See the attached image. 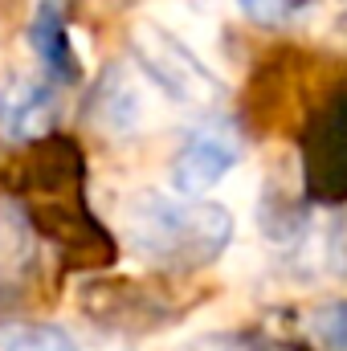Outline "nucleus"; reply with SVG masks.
I'll list each match as a JSON object with an SVG mask.
<instances>
[{"label":"nucleus","mask_w":347,"mask_h":351,"mask_svg":"<svg viewBox=\"0 0 347 351\" xmlns=\"http://www.w3.org/2000/svg\"><path fill=\"white\" fill-rule=\"evenodd\" d=\"M233 237L229 204H213L200 196H164L139 188L123 204V241L131 254L160 269H184L221 258Z\"/></svg>","instance_id":"obj_1"},{"label":"nucleus","mask_w":347,"mask_h":351,"mask_svg":"<svg viewBox=\"0 0 347 351\" xmlns=\"http://www.w3.org/2000/svg\"><path fill=\"white\" fill-rule=\"evenodd\" d=\"M131 58H135L139 74L164 98H172V102L188 106V110H208V106H217L225 98V86L213 74V66L192 45L172 37L160 21H139L135 25Z\"/></svg>","instance_id":"obj_2"},{"label":"nucleus","mask_w":347,"mask_h":351,"mask_svg":"<svg viewBox=\"0 0 347 351\" xmlns=\"http://www.w3.org/2000/svg\"><path fill=\"white\" fill-rule=\"evenodd\" d=\"M160 90L152 86L139 66H110L94 90V123L110 135H139L160 123Z\"/></svg>","instance_id":"obj_3"},{"label":"nucleus","mask_w":347,"mask_h":351,"mask_svg":"<svg viewBox=\"0 0 347 351\" xmlns=\"http://www.w3.org/2000/svg\"><path fill=\"white\" fill-rule=\"evenodd\" d=\"M233 168H237V152L225 135H196L176 152L168 180H172V192L180 196H204Z\"/></svg>","instance_id":"obj_4"},{"label":"nucleus","mask_w":347,"mask_h":351,"mask_svg":"<svg viewBox=\"0 0 347 351\" xmlns=\"http://www.w3.org/2000/svg\"><path fill=\"white\" fill-rule=\"evenodd\" d=\"M49 114H53V94L41 82L16 78L0 90V123L8 135H41Z\"/></svg>","instance_id":"obj_5"},{"label":"nucleus","mask_w":347,"mask_h":351,"mask_svg":"<svg viewBox=\"0 0 347 351\" xmlns=\"http://www.w3.org/2000/svg\"><path fill=\"white\" fill-rule=\"evenodd\" d=\"M29 41L37 49V58L45 62V70L53 74H74V45H70V29L62 21V4L58 0H41L33 21H29Z\"/></svg>","instance_id":"obj_6"},{"label":"nucleus","mask_w":347,"mask_h":351,"mask_svg":"<svg viewBox=\"0 0 347 351\" xmlns=\"http://www.w3.org/2000/svg\"><path fill=\"white\" fill-rule=\"evenodd\" d=\"M307 331L323 351H347V298L344 302H323L307 319Z\"/></svg>","instance_id":"obj_7"},{"label":"nucleus","mask_w":347,"mask_h":351,"mask_svg":"<svg viewBox=\"0 0 347 351\" xmlns=\"http://www.w3.org/2000/svg\"><path fill=\"white\" fill-rule=\"evenodd\" d=\"M4 351H82L62 327H29L21 335H12Z\"/></svg>","instance_id":"obj_8"},{"label":"nucleus","mask_w":347,"mask_h":351,"mask_svg":"<svg viewBox=\"0 0 347 351\" xmlns=\"http://www.w3.org/2000/svg\"><path fill=\"white\" fill-rule=\"evenodd\" d=\"M237 8L258 25H278L294 12V0H237Z\"/></svg>","instance_id":"obj_9"}]
</instances>
